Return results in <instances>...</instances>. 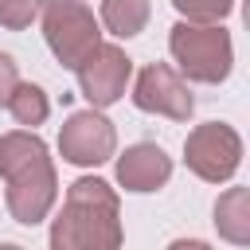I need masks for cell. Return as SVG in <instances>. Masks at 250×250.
Listing matches in <instances>:
<instances>
[{"label":"cell","mask_w":250,"mask_h":250,"mask_svg":"<svg viewBox=\"0 0 250 250\" xmlns=\"http://www.w3.org/2000/svg\"><path fill=\"white\" fill-rule=\"evenodd\" d=\"M0 176L8 184V191H4L8 215L23 227L43 223L47 211L55 207V195H59L55 164L47 156L43 137H35L31 129L4 133L0 137Z\"/></svg>","instance_id":"obj_1"},{"label":"cell","mask_w":250,"mask_h":250,"mask_svg":"<svg viewBox=\"0 0 250 250\" xmlns=\"http://www.w3.org/2000/svg\"><path fill=\"white\" fill-rule=\"evenodd\" d=\"M121 238L117 191L98 176L74 180L51 223V250H121Z\"/></svg>","instance_id":"obj_2"},{"label":"cell","mask_w":250,"mask_h":250,"mask_svg":"<svg viewBox=\"0 0 250 250\" xmlns=\"http://www.w3.org/2000/svg\"><path fill=\"white\" fill-rule=\"evenodd\" d=\"M168 51L180 62L176 74H188L191 82H223L230 74L234 62V47H230V31H223L219 23H176L168 35Z\"/></svg>","instance_id":"obj_3"},{"label":"cell","mask_w":250,"mask_h":250,"mask_svg":"<svg viewBox=\"0 0 250 250\" xmlns=\"http://www.w3.org/2000/svg\"><path fill=\"white\" fill-rule=\"evenodd\" d=\"M43 39L51 47V55L66 66L78 70V62L102 43V27L94 20V12L78 0H47L43 8Z\"/></svg>","instance_id":"obj_4"},{"label":"cell","mask_w":250,"mask_h":250,"mask_svg":"<svg viewBox=\"0 0 250 250\" xmlns=\"http://www.w3.org/2000/svg\"><path fill=\"white\" fill-rule=\"evenodd\" d=\"M184 160L188 168L207 180V184H223L238 172L242 164V137L223 125V121H207V125H195L184 141Z\"/></svg>","instance_id":"obj_5"},{"label":"cell","mask_w":250,"mask_h":250,"mask_svg":"<svg viewBox=\"0 0 250 250\" xmlns=\"http://www.w3.org/2000/svg\"><path fill=\"white\" fill-rule=\"evenodd\" d=\"M74 74H78V90L90 102V109H105V105H113L125 94V86L133 78V59L117 43H98L78 62Z\"/></svg>","instance_id":"obj_6"},{"label":"cell","mask_w":250,"mask_h":250,"mask_svg":"<svg viewBox=\"0 0 250 250\" xmlns=\"http://www.w3.org/2000/svg\"><path fill=\"white\" fill-rule=\"evenodd\" d=\"M113 148H117V129L98 109H78L59 129V152L66 164L94 168V164H105L113 156Z\"/></svg>","instance_id":"obj_7"},{"label":"cell","mask_w":250,"mask_h":250,"mask_svg":"<svg viewBox=\"0 0 250 250\" xmlns=\"http://www.w3.org/2000/svg\"><path fill=\"white\" fill-rule=\"evenodd\" d=\"M133 105L145 109V113L172 117V121H188L191 109H195L188 82H184L168 62H148V66L137 74V82H133Z\"/></svg>","instance_id":"obj_8"},{"label":"cell","mask_w":250,"mask_h":250,"mask_svg":"<svg viewBox=\"0 0 250 250\" xmlns=\"http://www.w3.org/2000/svg\"><path fill=\"white\" fill-rule=\"evenodd\" d=\"M168 176H172V160L160 145L141 141L117 156V184L125 191H156L168 184Z\"/></svg>","instance_id":"obj_9"},{"label":"cell","mask_w":250,"mask_h":250,"mask_svg":"<svg viewBox=\"0 0 250 250\" xmlns=\"http://www.w3.org/2000/svg\"><path fill=\"white\" fill-rule=\"evenodd\" d=\"M215 230L219 238L246 246L250 242V191L246 188H227L215 199Z\"/></svg>","instance_id":"obj_10"},{"label":"cell","mask_w":250,"mask_h":250,"mask_svg":"<svg viewBox=\"0 0 250 250\" xmlns=\"http://www.w3.org/2000/svg\"><path fill=\"white\" fill-rule=\"evenodd\" d=\"M148 16H152L148 0H102V23L113 35H121V39L141 35L145 23H148Z\"/></svg>","instance_id":"obj_11"},{"label":"cell","mask_w":250,"mask_h":250,"mask_svg":"<svg viewBox=\"0 0 250 250\" xmlns=\"http://www.w3.org/2000/svg\"><path fill=\"white\" fill-rule=\"evenodd\" d=\"M8 113L16 117V125L35 129V125H43V121H47L51 102H47V94H43L35 82H20V86L12 90V98H8Z\"/></svg>","instance_id":"obj_12"},{"label":"cell","mask_w":250,"mask_h":250,"mask_svg":"<svg viewBox=\"0 0 250 250\" xmlns=\"http://www.w3.org/2000/svg\"><path fill=\"white\" fill-rule=\"evenodd\" d=\"M172 8L184 16V23H219L230 16L234 0H172Z\"/></svg>","instance_id":"obj_13"},{"label":"cell","mask_w":250,"mask_h":250,"mask_svg":"<svg viewBox=\"0 0 250 250\" xmlns=\"http://www.w3.org/2000/svg\"><path fill=\"white\" fill-rule=\"evenodd\" d=\"M43 8H47V0H0V27L23 31V27H31V20Z\"/></svg>","instance_id":"obj_14"},{"label":"cell","mask_w":250,"mask_h":250,"mask_svg":"<svg viewBox=\"0 0 250 250\" xmlns=\"http://www.w3.org/2000/svg\"><path fill=\"white\" fill-rule=\"evenodd\" d=\"M16 86H20V66H16V59L8 51H0V105H8Z\"/></svg>","instance_id":"obj_15"},{"label":"cell","mask_w":250,"mask_h":250,"mask_svg":"<svg viewBox=\"0 0 250 250\" xmlns=\"http://www.w3.org/2000/svg\"><path fill=\"white\" fill-rule=\"evenodd\" d=\"M168 250H211V246L199 238H176V242H168Z\"/></svg>","instance_id":"obj_16"},{"label":"cell","mask_w":250,"mask_h":250,"mask_svg":"<svg viewBox=\"0 0 250 250\" xmlns=\"http://www.w3.org/2000/svg\"><path fill=\"white\" fill-rule=\"evenodd\" d=\"M0 250H23V246H16V242H4V246H0Z\"/></svg>","instance_id":"obj_17"}]
</instances>
